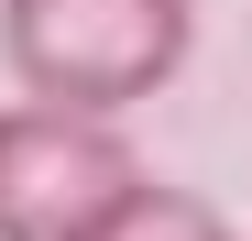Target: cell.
<instances>
[{"label": "cell", "mask_w": 252, "mask_h": 241, "mask_svg": "<svg viewBox=\"0 0 252 241\" xmlns=\"http://www.w3.org/2000/svg\"><path fill=\"white\" fill-rule=\"evenodd\" d=\"M197 44L187 0H0V55H11L22 99L121 120L154 88H176V66Z\"/></svg>", "instance_id": "obj_1"}, {"label": "cell", "mask_w": 252, "mask_h": 241, "mask_svg": "<svg viewBox=\"0 0 252 241\" xmlns=\"http://www.w3.org/2000/svg\"><path fill=\"white\" fill-rule=\"evenodd\" d=\"M143 186L121 120L11 99L0 110V241H88L121 197Z\"/></svg>", "instance_id": "obj_2"}, {"label": "cell", "mask_w": 252, "mask_h": 241, "mask_svg": "<svg viewBox=\"0 0 252 241\" xmlns=\"http://www.w3.org/2000/svg\"><path fill=\"white\" fill-rule=\"evenodd\" d=\"M88 241H230V219L208 209L197 186H154V176H143V186L121 197V209H110Z\"/></svg>", "instance_id": "obj_3"}]
</instances>
